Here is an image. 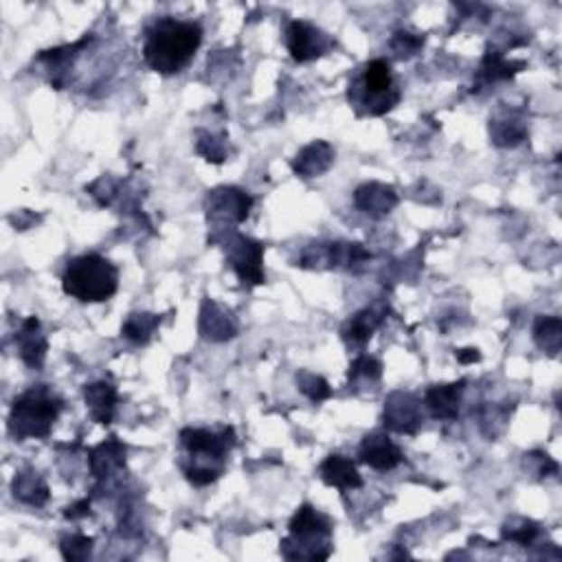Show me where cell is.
<instances>
[{"mask_svg":"<svg viewBox=\"0 0 562 562\" xmlns=\"http://www.w3.org/2000/svg\"><path fill=\"white\" fill-rule=\"evenodd\" d=\"M202 44V27L198 23L161 18L145 32L143 60L155 73H181L192 62Z\"/></svg>","mask_w":562,"mask_h":562,"instance_id":"obj_1","label":"cell"},{"mask_svg":"<svg viewBox=\"0 0 562 562\" xmlns=\"http://www.w3.org/2000/svg\"><path fill=\"white\" fill-rule=\"evenodd\" d=\"M62 288L69 297L81 304H101L119 288V270L110 259L97 253L80 255L66 266Z\"/></svg>","mask_w":562,"mask_h":562,"instance_id":"obj_2","label":"cell"},{"mask_svg":"<svg viewBox=\"0 0 562 562\" xmlns=\"http://www.w3.org/2000/svg\"><path fill=\"white\" fill-rule=\"evenodd\" d=\"M62 400L44 387L32 389L16 398L9 417V431L18 439L47 437L51 426L58 420Z\"/></svg>","mask_w":562,"mask_h":562,"instance_id":"obj_3","label":"cell"},{"mask_svg":"<svg viewBox=\"0 0 562 562\" xmlns=\"http://www.w3.org/2000/svg\"><path fill=\"white\" fill-rule=\"evenodd\" d=\"M231 431L224 428L222 433L207 431V428H185L181 433L183 446L187 448L189 457L196 459L192 468H187V479L196 485H207L216 482L222 470L213 468V464H222L224 454L231 448Z\"/></svg>","mask_w":562,"mask_h":562,"instance_id":"obj_4","label":"cell"},{"mask_svg":"<svg viewBox=\"0 0 562 562\" xmlns=\"http://www.w3.org/2000/svg\"><path fill=\"white\" fill-rule=\"evenodd\" d=\"M350 101L365 106L367 115H385L400 101V90L393 81L391 66L385 60L365 64L361 78L350 86Z\"/></svg>","mask_w":562,"mask_h":562,"instance_id":"obj_5","label":"cell"},{"mask_svg":"<svg viewBox=\"0 0 562 562\" xmlns=\"http://www.w3.org/2000/svg\"><path fill=\"white\" fill-rule=\"evenodd\" d=\"M286 44H288V51L295 62H310V60L321 58V55H325L334 47L328 33L316 29L314 24L304 23V20H295V23L288 24Z\"/></svg>","mask_w":562,"mask_h":562,"instance_id":"obj_6","label":"cell"},{"mask_svg":"<svg viewBox=\"0 0 562 562\" xmlns=\"http://www.w3.org/2000/svg\"><path fill=\"white\" fill-rule=\"evenodd\" d=\"M290 534H293L297 547H319L330 545L332 523L325 514L314 510L313 505H304L295 519L290 520Z\"/></svg>","mask_w":562,"mask_h":562,"instance_id":"obj_7","label":"cell"},{"mask_svg":"<svg viewBox=\"0 0 562 562\" xmlns=\"http://www.w3.org/2000/svg\"><path fill=\"white\" fill-rule=\"evenodd\" d=\"M231 266L239 275V279L250 281V284H262V244L242 238V235H235V244L231 242Z\"/></svg>","mask_w":562,"mask_h":562,"instance_id":"obj_8","label":"cell"},{"mask_svg":"<svg viewBox=\"0 0 562 562\" xmlns=\"http://www.w3.org/2000/svg\"><path fill=\"white\" fill-rule=\"evenodd\" d=\"M361 462L376 470H391L402 462V451L382 433L367 436L361 444Z\"/></svg>","mask_w":562,"mask_h":562,"instance_id":"obj_9","label":"cell"},{"mask_svg":"<svg viewBox=\"0 0 562 562\" xmlns=\"http://www.w3.org/2000/svg\"><path fill=\"white\" fill-rule=\"evenodd\" d=\"M250 198L233 187H220L209 196V216L242 222L248 216Z\"/></svg>","mask_w":562,"mask_h":562,"instance_id":"obj_10","label":"cell"},{"mask_svg":"<svg viewBox=\"0 0 562 562\" xmlns=\"http://www.w3.org/2000/svg\"><path fill=\"white\" fill-rule=\"evenodd\" d=\"M321 477L323 482L339 490H354L361 488L362 479L356 470L354 464L343 454H330L323 464H321Z\"/></svg>","mask_w":562,"mask_h":562,"instance_id":"obj_11","label":"cell"},{"mask_svg":"<svg viewBox=\"0 0 562 562\" xmlns=\"http://www.w3.org/2000/svg\"><path fill=\"white\" fill-rule=\"evenodd\" d=\"M396 192L387 185H378V183H371V185L361 187L356 192V204L370 216H385L396 207Z\"/></svg>","mask_w":562,"mask_h":562,"instance_id":"obj_12","label":"cell"},{"mask_svg":"<svg viewBox=\"0 0 562 562\" xmlns=\"http://www.w3.org/2000/svg\"><path fill=\"white\" fill-rule=\"evenodd\" d=\"M332 161H334V150H332L328 143L316 141L313 145L305 147V150L297 156V161H295V172L305 178L319 176V173L328 170Z\"/></svg>","mask_w":562,"mask_h":562,"instance_id":"obj_13","label":"cell"},{"mask_svg":"<svg viewBox=\"0 0 562 562\" xmlns=\"http://www.w3.org/2000/svg\"><path fill=\"white\" fill-rule=\"evenodd\" d=\"M464 391V380L457 385H442L433 387L426 391V405L431 407L433 416L442 420H451L459 411V396Z\"/></svg>","mask_w":562,"mask_h":562,"instance_id":"obj_14","label":"cell"},{"mask_svg":"<svg viewBox=\"0 0 562 562\" xmlns=\"http://www.w3.org/2000/svg\"><path fill=\"white\" fill-rule=\"evenodd\" d=\"M47 354V341L40 334V321L29 319L24 321L23 332H20V356L27 365L40 367Z\"/></svg>","mask_w":562,"mask_h":562,"instance_id":"obj_15","label":"cell"},{"mask_svg":"<svg viewBox=\"0 0 562 562\" xmlns=\"http://www.w3.org/2000/svg\"><path fill=\"white\" fill-rule=\"evenodd\" d=\"M115 402L117 393L106 382H97V385L86 387V405L90 407V413H93L95 420H99L101 424L110 422L112 411H115Z\"/></svg>","mask_w":562,"mask_h":562,"instance_id":"obj_16","label":"cell"},{"mask_svg":"<svg viewBox=\"0 0 562 562\" xmlns=\"http://www.w3.org/2000/svg\"><path fill=\"white\" fill-rule=\"evenodd\" d=\"M400 400L402 402H396V398H391V402L385 408V424H389L393 431L402 433V420H407V431L413 433L417 424H420L416 402H413L411 396H402V393Z\"/></svg>","mask_w":562,"mask_h":562,"instance_id":"obj_17","label":"cell"},{"mask_svg":"<svg viewBox=\"0 0 562 562\" xmlns=\"http://www.w3.org/2000/svg\"><path fill=\"white\" fill-rule=\"evenodd\" d=\"M536 343L543 347L549 354H556L560 350V319L558 316H545L539 319L534 328Z\"/></svg>","mask_w":562,"mask_h":562,"instance_id":"obj_18","label":"cell"},{"mask_svg":"<svg viewBox=\"0 0 562 562\" xmlns=\"http://www.w3.org/2000/svg\"><path fill=\"white\" fill-rule=\"evenodd\" d=\"M158 328V319L155 314H132L124 325L126 339L135 341V343H147Z\"/></svg>","mask_w":562,"mask_h":562,"instance_id":"obj_19","label":"cell"},{"mask_svg":"<svg viewBox=\"0 0 562 562\" xmlns=\"http://www.w3.org/2000/svg\"><path fill=\"white\" fill-rule=\"evenodd\" d=\"M376 314L371 310H365V313L356 314L350 321V330H345V339L351 341V343H365V341L371 339V332L376 330Z\"/></svg>","mask_w":562,"mask_h":562,"instance_id":"obj_20","label":"cell"},{"mask_svg":"<svg viewBox=\"0 0 562 562\" xmlns=\"http://www.w3.org/2000/svg\"><path fill=\"white\" fill-rule=\"evenodd\" d=\"M202 321H209V328H202V334L207 336V339H213V341H224V339H231V334H229L227 330L220 328V323H233L231 314L224 313L222 308L216 304H211V314L202 313Z\"/></svg>","mask_w":562,"mask_h":562,"instance_id":"obj_21","label":"cell"},{"mask_svg":"<svg viewBox=\"0 0 562 562\" xmlns=\"http://www.w3.org/2000/svg\"><path fill=\"white\" fill-rule=\"evenodd\" d=\"M38 490H47V485L40 483V479L35 477V474H20V477L16 479V483H14V492H16V497L20 501H24V503H32V505H42V501H40L35 494H38Z\"/></svg>","mask_w":562,"mask_h":562,"instance_id":"obj_22","label":"cell"},{"mask_svg":"<svg viewBox=\"0 0 562 562\" xmlns=\"http://www.w3.org/2000/svg\"><path fill=\"white\" fill-rule=\"evenodd\" d=\"M422 42L424 40L413 38L411 33H398L396 40H393V49L398 51L400 58H411V55H416V51L422 47Z\"/></svg>","mask_w":562,"mask_h":562,"instance_id":"obj_23","label":"cell"},{"mask_svg":"<svg viewBox=\"0 0 562 562\" xmlns=\"http://www.w3.org/2000/svg\"><path fill=\"white\" fill-rule=\"evenodd\" d=\"M90 547H93V540L86 539V536H70V539H66V540H64V547H62V549H64V556H66V558L73 560L75 556H78V554H75V551H78V549H84L86 554H90Z\"/></svg>","mask_w":562,"mask_h":562,"instance_id":"obj_24","label":"cell"},{"mask_svg":"<svg viewBox=\"0 0 562 562\" xmlns=\"http://www.w3.org/2000/svg\"><path fill=\"white\" fill-rule=\"evenodd\" d=\"M479 359H482V354H479L477 350H462V351H457V361L464 362V365H466V362L479 361Z\"/></svg>","mask_w":562,"mask_h":562,"instance_id":"obj_25","label":"cell"}]
</instances>
